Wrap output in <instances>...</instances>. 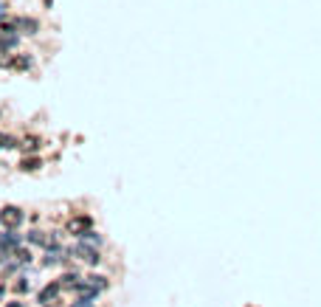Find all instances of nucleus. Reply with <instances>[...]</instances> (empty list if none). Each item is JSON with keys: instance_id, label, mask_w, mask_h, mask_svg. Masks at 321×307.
<instances>
[{"instance_id": "1", "label": "nucleus", "mask_w": 321, "mask_h": 307, "mask_svg": "<svg viewBox=\"0 0 321 307\" xmlns=\"http://www.w3.org/2000/svg\"><path fill=\"white\" fill-rule=\"evenodd\" d=\"M0 223L6 226V229H17L23 223V212L17 206H6L3 212H0Z\"/></svg>"}, {"instance_id": "2", "label": "nucleus", "mask_w": 321, "mask_h": 307, "mask_svg": "<svg viewBox=\"0 0 321 307\" xmlns=\"http://www.w3.org/2000/svg\"><path fill=\"white\" fill-rule=\"evenodd\" d=\"M90 226H93V223H90V217L79 215V217H71L65 229H68V234H76V237H82V234H87V231H90Z\"/></svg>"}, {"instance_id": "3", "label": "nucleus", "mask_w": 321, "mask_h": 307, "mask_svg": "<svg viewBox=\"0 0 321 307\" xmlns=\"http://www.w3.org/2000/svg\"><path fill=\"white\" fill-rule=\"evenodd\" d=\"M71 254L76 259H82V262H87V265H99V251L87 248V245H76V248H71Z\"/></svg>"}, {"instance_id": "4", "label": "nucleus", "mask_w": 321, "mask_h": 307, "mask_svg": "<svg viewBox=\"0 0 321 307\" xmlns=\"http://www.w3.org/2000/svg\"><path fill=\"white\" fill-rule=\"evenodd\" d=\"M62 290H65L62 279H59V282H51L48 287H43V290H40V304H51V301L57 299V296H59Z\"/></svg>"}, {"instance_id": "5", "label": "nucleus", "mask_w": 321, "mask_h": 307, "mask_svg": "<svg viewBox=\"0 0 321 307\" xmlns=\"http://www.w3.org/2000/svg\"><path fill=\"white\" fill-rule=\"evenodd\" d=\"M29 240L34 245H43V248H57V237L54 234H43V231H31Z\"/></svg>"}, {"instance_id": "6", "label": "nucleus", "mask_w": 321, "mask_h": 307, "mask_svg": "<svg viewBox=\"0 0 321 307\" xmlns=\"http://www.w3.org/2000/svg\"><path fill=\"white\" fill-rule=\"evenodd\" d=\"M17 243H20V237L15 234V229H9V234L0 237V248H15Z\"/></svg>"}, {"instance_id": "7", "label": "nucleus", "mask_w": 321, "mask_h": 307, "mask_svg": "<svg viewBox=\"0 0 321 307\" xmlns=\"http://www.w3.org/2000/svg\"><path fill=\"white\" fill-rule=\"evenodd\" d=\"M3 147H17V138L3 136V133H0V150H3Z\"/></svg>"}, {"instance_id": "8", "label": "nucleus", "mask_w": 321, "mask_h": 307, "mask_svg": "<svg viewBox=\"0 0 321 307\" xmlns=\"http://www.w3.org/2000/svg\"><path fill=\"white\" fill-rule=\"evenodd\" d=\"M37 144H40L37 138H26V141H23L20 147H23V150H29V152H31V150H37Z\"/></svg>"}, {"instance_id": "9", "label": "nucleus", "mask_w": 321, "mask_h": 307, "mask_svg": "<svg viewBox=\"0 0 321 307\" xmlns=\"http://www.w3.org/2000/svg\"><path fill=\"white\" fill-rule=\"evenodd\" d=\"M37 166H40L37 158H26V161H23V169H37Z\"/></svg>"}, {"instance_id": "10", "label": "nucleus", "mask_w": 321, "mask_h": 307, "mask_svg": "<svg viewBox=\"0 0 321 307\" xmlns=\"http://www.w3.org/2000/svg\"><path fill=\"white\" fill-rule=\"evenodd\" d=\"M12 68H29V59H12Z\"/></svg>"}, {"instance_id": "11", "label": "nucleus", "mask_w": 321, "mask_h": 307, "mask_svg": "<svg viewBox=\"0 0 321 307\" xmlns=\"http://www.w3.org/2000/svg\"><path fill=\"white\" fill-rule=\"evenodd\" d=\"M82 237H85L87 243H93V245L99 243V237H96V231H87V234H82Z\"/></svg>"}, {"instance_id": "12", "label": "nucleus", "mask_w": 321, "mask_h": 307, "mask_svg": "<svg viewBox=\"0 0 321 307\" xmlns=\"http://www.w3.org/2000/svg\"><path fill=\"white\" fill-rule=\"evenodd\" d=\"M71 307H93V301H90V299H85V296H82V299H79L76 304H71Z\"/></svg>"}, {"instance_id": "13", "label": "nucleus", "mask_w": 321, "mask_h": 307, "mask_svg": "<svg viewBox=\"0 0 321 307\" xmlns=\"http://www.w3.org/2000/svg\"><path fill=\"white\" fill-rule=\"evenodd\" d=\"M26 287H29L26 282H17V285H15V290H17V293H26Z\"/></svg>"}, {"instance_id": "14", "label": "nucleus", "mask_w": 321, "mask_h": 307, "mask_svg": "<svg viewBox=\"0 0 321 307\" xmlns=\"http://www.w3.org/2000/svg\"><path fill=\"white\" fill-rule=\"evenodd\" d=\"M3 15H6V3L0 0V20H3Z\"/></svg>"}, {"instance_id": "15", "label": "nucleus", "mask_w": 321, "mask_h": 307, "mask_svg": "<svg viewBox=\"0 0 321 307\" xmlns=\"http://www.w3.org/2000/svg\"><path fill=\"white\" fill-rule=\"evenodd\" d=\"M6 307H23V304H20V301H9Z\"/></svg>"}, {"instance_id": "16", "label": "nucleus", "mask_w": 321, "mask_h": 307, "mask_svg": "<svg viewBox=\"0 0 321 307\" xmlns=\"http://www.w3.org/2000/svg\"><path fill=\"white\" fill-rule=\"evenodd\" d=\"M0 296H3V287H0Z\"/></svg>"}]
</instances>
